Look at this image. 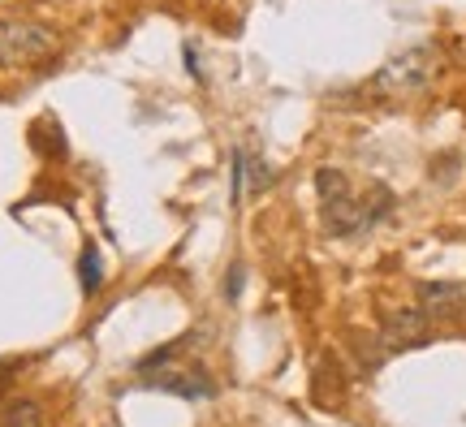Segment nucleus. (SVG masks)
I'll return each instance as SVG.
<instances>
[{
  "label": "nucleus",
  "instance_id": "5",
  "mask_svg": "<svg viewBox=\"0 0 466 427\" xmlns=\"http://www.w3.org/2000/svg\"><path fill=\"white\" fill-rule=\"evenodd\" d=\"M466 307V294L462 285H450V280H423L419 285V311L428 315V320H453V315H462Z\"/></svg>",
  "mask_w": 466,
  "mask_h": 427
},
{
  "label": "nucleus",
  "instance_id": "7",
  "mask_svg": "<svg viewBox=\"0 0 466 427\" xmlns=\"http://www.w3.org/2000/svg\"><path fill=\"white\" fill-rule=\"evenodd\" d=\"M341 371H337V362H333V354H324L319 359V367H316V402L319 406H337L341 402Z\"/></svg>",
  "mask_w": 466,
  "mask_h": 427
},
{
  "label": "nucleus",
  "instance_id": "2",
  "mask_svg": "<svg viewBox=\"0 0 466 427\" xmlns=\"http://www.w3.org/2000/svg\"><path fill=\"white\" fill-rule=\"evenodd\" d=\"M143 380V389H156V393H173V397H186V402H208V397L217 393V384L208 380L199 362H165V367H156L147 371Z\"/></svg>",
  "mask_w": 466,
  "mask_h": 427
},
{
  "label": "nucleus",
  "instance_id": "4",
  "mask_svg": "<svg viewBox=\"0 0 466 427\" xmlns=\"http://www.w3.org/2000/svg\"><path fill=\"white\" fill-rule=\"evenodd\" d=\"M432 69H436L432 48L401 52V56H393V61H389V66L380 69L376 86H384V91H419V86H428Z\"/></svg>",
  "mask_w": 466,
  "mask_h": 427
},
{
  "label": "nucleus",
  "instance_id": "3",
  "mask_svg": "<svg viewBox=\"0 0 466 427\" xmlns=\"http://www.w3.org/2000/svg\"><path fill=\"white\" fill-rule=\"evenodd\" d=\"M380 341H384V350H389V354H401V350L428 345V341H432V320L419 311V307H398V311H384Z\"/></svg>",
  "mask_w": 466,
  "mask_h": 427
},
{
  "label": "nucleus",
  "instance_id": "11",
  "mask_svg": "<svg viewBox=\"0 0 466 427\" xmlns=\"http://www.w3.org/2000/svg\"><path fill=\"white\" fill-rule=\"evenodd\" d=\"M242 280H247V268H242V263H233L229 277H225V298H229V302L242 294Z\"/></svg>",
  "mask_w": 466,
  "mask_h": 427
},
{
  "label": "nucleus",
  "instance_id": "8",
  "mask_svg": "<svg viewBox=\"0 0 466 427\" xmlns=\"http://www.w3.org/2000/svg\"><path fill=\"white\" fill-rule=\"evenodd\" d=\"M78 285H83V294H96L104 285V259L96 250V242H86L83 255H78Z\"/></svg>",
  "mask_w": 466,
  "mask_h": 427
},
{
  "label": "nucleus",
  "instance_id": "6",
  "mask_svg": "<svg viewBox=\"0 0 466 427\" xmlns=\"http://www.w3.org/2000/svg\"><path fill=\"white\" fill-rule=\"evenodd\" d=\"M319 212H324V229L337 233V238L367 229L363 198H354V195H341V198H333V203H319Z\"/></svg>",
  "mask_w": 466,
  "mask_h": 427
},
{
  "label": "nucleus",
  "instance_id": "9",
  "mask_svg": "<svg viewBox=\"0 0 466 427\" xmlns=\"http://www.w3.org/2000/svg\"><path fill=\"white\" fill-rule=\"evenodd\" d=\"M0 427H44V411H39V402H31V397L14 402V406L5 411V419H0Z\"/></svg>",
  "mask_w": 466,
  "mask_h": 427
},
{
  "label": "nucleus",
  "instance_id": "1",
  "mask_svg": "<svg viewBox=\"0 0 466 427\" xmlns=\"http://www.w3.org/2000/svg\"><path fill=\"white\" fill-rule=\"evenodd\" d=\"M56 31L44 22H17V17H0V69L9 66H35L48 61L56 52Z\"/></svg>",
  "mask_w": 466,
  "mask_h": 427
},
{
  "label": "nucleus",
  "instance_id": "10",
  "mask_svg": "<svg viewBox=\"0 0 466 427\" xmlns=\"http://www.w3.org/2000/svg\"><path fill=\"white\" fill-rule=\"evenodd\" d=\"M316 190H319V203H333V198L350 195V181H346V173H337V168H319Z\"/></svg>",
  "mask_w": 466,
  "mask_h": 427
},
{
  "label": "nucleus",
  "instance_id": "12",
  "mask_svg": "<svg viewBox=\"0 0 466 427\" xmlns=\"http://www.w3.org/2000/svg\"><path fill=\"white\" fill-rule=\"evenodd\" d=\"M9 380H14V362H0V397L9 389Z\"/></svg>",
  "mask_w": 466,
  "mask_h": 427
}]
</instances>
